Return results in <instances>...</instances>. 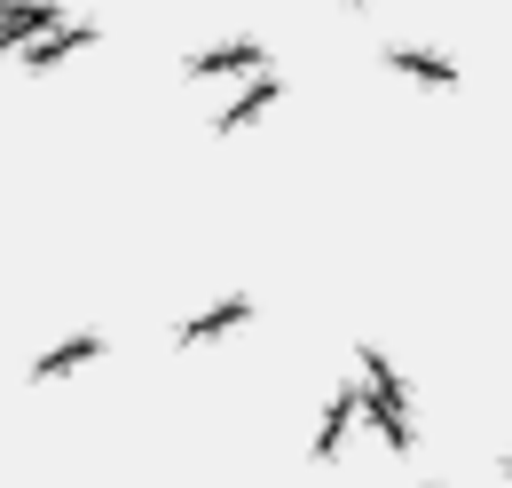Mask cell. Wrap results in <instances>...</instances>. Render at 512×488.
Segmentation results:
<instances>
[{
	"label": "cell",
	"instance_id": "obj_1",
	"mask_svg": "<svg viewBox=\"0 0 512 488\" xmlns=\"http://www.w3.org/2000/svg\"><path fill=\"white\" fill-rule=\"evenodd\" d=\"M505 473H512V457H505Z\"/></svg>",
	"mask_w": 512,
	"mask_h": 488
}]
</instances>
